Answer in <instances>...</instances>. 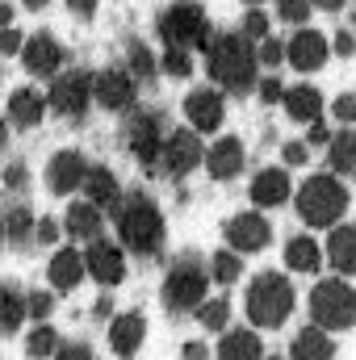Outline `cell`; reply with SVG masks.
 <instances>
[{
  "label": "cell",
  "mask_w": 356,
  "mask_h": 360,
  "mask_svg": "<svg viewBox=\"0 0 356 360\" xmlns=\"http://www.w3.org/2000/svg\"><path fill=\"white\" fill-rule=\"evenodd\" d=\"M285 55H289V63H293L298 72H319V68L327 63V38L314 34V30H298Z\"/></svg>",
  "instance_id": "obj_16"
},
{
  "label": "cell",
  "mask_w": 356,
  "mask_h": 360,
  "mask_svg": "<svg viewBox=\"0 0 356 360\" xmlns=\"http://www.w3.org/2000/svg\"><path fill=\"white\" fill-rule=\"evenodd\" d=\"M8 21H13V8H8V4H0V30H8Z\"/></svg>",
  "instance_id": "obj_53"
},
{
  "label": "cell",
  "mask_w": 356,
  "mask_h": 360,
  "mask_svg": "<svg viewBox=\"0 0 356 360\" xmlns=\"http://www.w3.org/2000/svg\"><path fill=\"white\" fill-rule=\"evenodd\" d=\"M227 314H231V306H227L222 297L197 306V319H201V327H210V331H222V327H227Z\"/></svg>",
  "instance_id": "obj_32"
},
{
  "label": "cell",
  "mask_w": 356,
  "mask_h": 360,
  "mask_svg": "<svg viewBox=\"0 0 356 360\" xmlns=\"http://www.w3.org/2000/svg\"><path fill=\"white\" fill-rule=\"evenodd\" d=\"M314 4H319V8H331V13H336V8H340L344 0H314Z\"/></svg>",
  "instance_id": "obj_54"
},
{
  "label": "cell",
  "mask_w": 356,
  "mask_h": 360,
  "mask_svg": "<svg viewBox=\"0 0 356 360\" xmlns=\"http://www.w3.org/2000/svg\"><path fill=\"white\" fill-rule=\"evenodd\" d=\"M89 76L84 72H68V76H59L55 84H51V105H55V113H63V117H80L84 109H89Z\"/></svg>",
  "instance_id": "obj_8"
},
{
  "label": "cell",
  "mask_w": 356,
  "mask_h": 360,
  "mask_svg": "<svg viewBox=\"0 0 356 360\" xmlns=\"http://www.w3.org/2000/svg\"><path fill=\"white\" fill-rule=\"evenodd\" d=\"M331 168L336 172H356V134H336L331 139Z\"/></svg>",
  "instance_id": "obj_31"
},
{
  "label": "cell",
  "mask_w": 356,
  "mask_h": 360,
  "mask_svg": "<svg viewBox=\"0 0 356 360\" xmlns=\"http://www.w3.org/2000/svg\"><path fill=\"white\" fill-rule=\"evenodd\" d=\"M130 76L134 80H151L155 76V59H151V51L143 42H130Z\"/></svg>",
  "instance_id": "obj_34"
},
{
  "label": "cell",
  "mask_w": 356,
  "mask_h": 360,
  "mask_svg": "<svg viewBox=\"0 0 356 360\" xmlns=\"http://www.w3.org/2000/svg\"><path fill=\"white\" fill-rule=\"evenodd\" d=\"M21 184H25V168L13 164V168H8V188H21Z\"/></svg>",
  "instance_id": "obj_50"
},
{
  "label": "cell",
  "mask_w": 356,
  "mask_h": 360,
  "mask_svg": "<svg viewBox=\"0 0 356 360\" xmlns=\"http://www.w3.org/2000/svg\"><path fill=\"white\" fill-rule=\"evenodd\" d=\"M160 38H164L168 46H180V51L205 46V38H210L205 8H201L197 0H177V4L164 8V17H160Z\"/></svg>",
  "instance_id": "obj_5"
},
{
  "label": "cell",
  "mask_w": 356,
  "mask_h": 360,
  "mask_svg": "<svg viewBox=\"0 0 356 360\" xmlns=\"http://www.w3.org/2000/svg\"><path fill=\"white\" fill-rule=\"evenodd\" d=\"M25 319V297L13 285H0V331H17Z\"/></svg>",
  "instance_id": "obj_30"
},
{
  "label": "cell",
  "mask_w": 356,
  "mask_h": 360,
  "mask_svg": "<svg viewBox=\"0 0 356 360\" xmlns=\"http://www.w3.org/2000/svg\"><path fill=\"white\" fill-rule=\"evenodd\" d=\"M336 117H340V122H356V96L352 92L336 96Z\"/></svg>",
  "instance_id": "obj_42"
},
{
  "label": "cell",
  "mask_w": 356,
  "mask_h": 360,
  "mask_svg": "<svg viewBox=\"0 0 356 360\" xmlns=\"http://www.w3.org/2000/svg\"><path fill=\"white\" fill-rule=\"evenodd\" d=\"M42 4H46V0H25V8H42Z\"/></svg>",
  "instance_id": "obj_55"
},
{
  "label": "cell",
  "mask_w": 356,
  "mask_h": 360,
  "mask_svg": "<svg viewBox=\"0 0 356 360\" xmlns=\"http://www.w3.org/2000/svg\"><path fill=\"white\" fill-rule=\"evenodd\" d=\"M164 72H168V76H189V72H193V63H189V51L168 46V51H164Z\"/></svg>",
  "instance_id": "obj_38"
},
{
  "label": "cell",
  "mask_w": 356,
  "mask_h": 360,
  "mask_svg": "<svg viewBox=\"0 0 356 360\" xmlns=\"http://www.w3.org/2000/svg\"><path fill=\"white\" fill-rule=\"evenodd\" d=\"M25 314L46 319V314H51V293H30V297H25Z\"/></svg>",
  "instance_id": "obj_40"
},
{
  "label": "cell",
  "mask_w": 356,
  "mask_h": 360,
  "mask_svg": "<svg viewBox=\"0 0 356 360\" xmlns=\"http://www.w3.org/2000/svg\"><path fill=\"white\" fill-rule=\"evenodd\" d=\"M243 4H252V8H256V4H260V0H243Z\"/></svg>",
  "instance_id": "obj_58"
},
{
  "label": "cell",
  "mask_w": 356,
  "mask_h": 360,
  "mask_svg": "<svg viewBox=\"0 0 356 360\" xmlns=\"http://www.w3.org/2000/svg\"><path fill=\"white\" fill-rule=\"evenodd\" d=\"M21 46H25V42H21L17 30H4V34H0V55H17Z\"/></svg>",
  "instance_id": "obj_43"
},
{
  "label": "cell",
  "mask_w": 356,
  "mask_h": 360,
  "mask_svg": "<svg viewBox=\"0 0 356 360\" xmlns=\"http://www.w3.org/2000/svg\"><path fill=\"white\" fill-rule=\"evenodd\" d=\"M205 344H184V360H205Z\"/></svg>",
  "instance_id": "obj_51"
},
{
  "label": "cell",
  "mask_w": 356,
  "mask_h": 360,
  "mask_svg": "<svg viewBox=\"0 0 356 360\" xmlns=\"http://www.w3.org/2000/svg\"><path fill=\"white\" fill-rule=\"evenodd\" d=\"M356 51V42L348 38V34H336V55H352Z\"/></svg>",
  "instance_id": "obj_48"
},
{
  "label": "cell",
  "mask_w": 356,
  "mask_h": 360,
  "mask_svg": "<svg viewBox=\"0 0 356 360\" xmlns=\"http://www.w3.org/2000/svg\"><path fill=\"white\" fill-rule=\"evenodd\" d=\"M197 164H201V139H197V130H177V134L164 139V168L172 176L193 172Z\"/></svg>",
  "instance_id": "obj_10"
},
{
  "label": "cell",
  "mask_w": 356,
  "mask_h": 360,
  "mask_svg": "<svg viewBox=\"0 0 356 360\" xmlns=\"http://www.w3.org/2000/svg\"><path fill=\"white\" fill-rule=\"evenodd\" d=\"M260 96H265V101H285V89H281V84L268 76L265 84H260Z\"/></svg>",
  "instance_id": "obj_46"
},
{
  "label": "cell",
  "mask_w": 356,
  "mask_h": 360,
  "mask_svg": "<svg viewBox=\"0 0 356 360\" xmlns=\"http://www.w3.org/2000/svg\"><path fill=\"white\" fill-rule=\"evenodd\" d=\"M210 76L222 89H235V92L252 89V80H256V55H252V46L243 38H235V34L218 38L210 46Z\"/></svg>",
  "instance_id": "obj_2"
},
{
  "label": "cell",
  "mask_w": 356,
  "mask_h": 360,
  "mask_svg": "<svg viewBox=\"0 0 356 360\" xmlns=\"http://www.w3.org/2000/svg\"><path fill=\"white\" fill-rule=\"evenodd\" d=\"M306 155H310L306 143H285V160H289V164H306Z\"/></svg>",
  "instance_id": "obj_45"
},
{
  "label": "cell",
  "mask_w": 356,
  "mask_h": 360,
  "mask_svg": "<svg viewBox=\"0 0 356 360\" xmlns=\"http://www.w3.org/2000/svg\"><path fill=\"white\" fill-rule=\"evenodd\" d=\"M84 256L80 252H72V248H63V252H55V260H51V285L55 289H76L80 281H84Z\"/></svg>",
  "instance_id": "obj_20"
},
{
  "label": "cell",
  "mask_w": 356,
  "mask_h": 360,
  "mask_svg": "<svg viewBox=\"0 0 356 360\" xmlns=\"http://www.w3.org/2000/svg\"><path fill=\"white\" fill-rule=\"evenodd\" d=\"M268 360H281V356H268Z\"/></svg>",
  "instance_id": "obj_59"
},
{
  "label": "cell",
  "mask_w": 356,
  "mask_h": 360,
  "mask_svg": "<svg viewBox=\"0 0 356 360\" xmlns=\"http://www.w3.org/2000/svg\"><path fill=\"white\" fill-rule=\"evenodd\" d=\"M205 285H210V276L201 269V260L184 256V260H177V264L168 269L164 306H172V310H197V306L205 302Z\"/></svg>",
  "instance_id": "obj_7"
},
{
  "label": "cell",
  "mask_w": 356,
  "mask_h": 360,
  "mask_svg": "<svg viewBox=\"0 0 356 360\" xmlns=\"http://www.w3.org/2000/svg\"><path fill=\"white\" fill-rule=\"evenodd\" d=\"M331 134H327V126H319V122H310V143H327Z\"/></svg>",
  "instance_id": "obj_52"
},
{
  "label": "cell",
  "mask_w": 356,
  "mask_h": 360,
  "mask_svg": "<svg viewBox=\"0 0 356 360\" xmlns=\"http://www.w3.org/2000/svg\"><path fill=\"white\" fill-rule=\"evenodd\" d=\"M84 188H89V201L96 205V210L117 205V180H113V172H109V168H89Z\"/></svg>",
  "instance_id": "obj_29"
},
{
  "label": "cell",
  "mask_w": 356,
  "mask_h": 360,
  "mask_svg": "<svg viewBox=\"0 0 356 360\" xmlns=\"http://www.w3.org/2000/svg\"><path fill=\"white\" fill-rule=\"evenodd\" d=\"M310 314L323 331H344L356 323V293L348 281H323L310 293Z\"/></svg>",
  "instance_id": "obj_6"
},
{
  "label": "cell",
  "mask_w": 356,
  "mask_h": 360,
  "mask_svg": "<svg viewBox=\"0 0 356 360\" xmlns=\"http://www.w3.org/2000/svg\"><path fill=\"white\" fill-rule=\"evenodd\" d=\"M281 55H285V51H281V42H276V38H265V42H260V55H256V59L272 68V63H281Z\"/></svg>",
  "instance_id": "obj_41"
},
{
  "label": "cell",
  "mask_w": 356,
  "mask_h": 360,
  "mask_svg": "<svg viewBox=\"0 0 356 360\" xmlns=\"http://www.w3.org/2000/svg\"><path fill=\"white\" fill-rule=\"evenodd\" d=\"M25 352L30 356H51V352H59V335L51 327H34L30 340H25Z\"/></svg>",
  "instance_id": "obj_33"
},
{
  "label": "cell",
  "mask_w": 356,
  "mask_h": 360,
  "mask_svg": "<svg viewBox=\"0 0 356 360\" xmlns=\"http://www.w3.org/2000/svg\"><path fill=\"white\" fill-rule=\"evenodd\" d=\"M239 272H243L239 252H218V256H214V281L231 285V281H239Z\"/></svg>",
  "instance_id": "obj_35"
},
{
  "label": "cell",
  "mask_w": 356,
  "mask_h": 360,
  "mask_svg": "<svg viewBox=\"0 0 356 360\" xmlns=\"http://www.w3.org/2000/svg\"><path fill=\"white\" fill-rule=\"evenodd\" d=\"M59 239V226L55 222H38V243H55Z\"/></svg>",
  "instance_id": "obj_47"
},
{
  "label": "cell",
  "mask_w": 356,
  "mask_h": 360,
  "mask_svg": "<svg viewBox=\"0 0 356 360\" xmlns=\"http://www.w3.org/2000/svg\"><path fill=\"white\" fill-rule=\"evenodd\" d=\"M331 356H336V344H331V335H327L323 327L298 331V340H293V360H331Z\"/></svg>",
  "instance_id": "obj_23"
},
{
  "label": "cell",
  "mask_w": 356,
  "mask_h": 360,
  "mask_svg": "<svg viewBox=\"0 0 356 360\" xmlns=\"http://www.w3.org/2000/svg\"><path fill=\"white\" fill-rule=\"evenodd\" d=\"M68 235H76V239H96L101 235V210L92 205V201H80V205H72L68 210Z\"/></svg>",
  "instance_id": "obj_27"
},
{
  "label": "cell",
  "mask_w": 356,
  "mask_h": 360,
  "mask_svg": "<svg viewBox=\"0 0 356 360\" xmlns=\"http://www.w3.org/2000/svg\"><path fill=\"white\" fill-rule=\"evenodd\" d=\"M4 235H8V231H4V218H0V243H4Z\"/></svg>",
  "instance_id": "obj_56"
},
{
  "label": "cell",
  "mask_w": 356,
  "mask_h": 360,
  "mask_svg": "<svg viewBox=\"0 0 356 360\" xmlns=\"http://www.w3.org/2000/svg\"><path fill=\"white\" fill-rule=\"evenodd\" d=\"M96 101L105 105V109H130L134 105V76L130 72H117V68H109V72H101L96 76Z\"/></svg>",
  "instance_id": "obj_15"
},
{
  "label": "cell",
  "mask_w": 356,
  "mask_h": 360,
  "mask_svg": "<svg viewBox=\"0 0 356 360\" xmlns=\"http://www.w3.org/2000/svg\"><path fill=\"white\" fill-rule=\"evenodd\" d=\"M276 17H285V21L302 25V21L310 17V0H276Z\"/></svg>",
  "instance_id": "obj_37"
},
{
  "label": "cell",
  "mask_w": 356,
  "mask_h": 360,
  "mask_svg": "<svg viewBox=\"0 0 356 360\" xmlns=\"http://www.w3.org/2000/svg\"><path fill=\"white\" fill-rule=\"evenodd\" d=\"M143 335H147V319L143 314H122L109 327V344H113L117 356H134L143 348Z\"/></svg>",
  "instance_id": "obj_18"
},
{
  "label": "cell",
  "mask_w": 356,
  "mask_h": 360,
  "mask_svg": "<svg viewBox=\"0 0 356 360\" xmlns=\"http://www.w3.org/2000/svg\"><path fill=\"white\" fill-rule=\"evenodd\" d=\"M344 210H348V188L336 176H310L298 193V214L310 226H336Z\"/></svg>",
  "instance_id": "obj_3"
},
{
  "label": "cell",
  "mask_w": 356,
  "mask_h": 360,
  "mask_svg": "<svg viewBox=\"0 0 356 360\" xmlns=\"http://www.w3.org/2000/svg\"><path fill=\"white\" fill-rule=\"evenodd\" d=\"M222 360H260V335L256 331H227L218 344Z\"/></svg>",
  "instance_id": "obj_26"
},
{
  "label": "cell",
  "mask_w": 356,
  "mask_h": 360,
  "mask_svg": "<svg viewBox=\"0 0 356 360\" xmlns=\"http://www.w3.org/2000/svg\"><path fill=\"white\" fill-rule=\"evenodd\" d=\"M117 235H122V243L130 252L151 256L164 243V214H160V205L151 197H143V193L126 197L117 205Z\"/></svg>",
  "instance_id": "obj_1"
},
{
  "label": "cell",
  "mask_w": 356,
  "mask_h": 360,
  "mask_svg": "<svg viewBox=\"0 0 356 360\" xmlns=\"http://www.w3.org/2000/svg\"><path fill=\"white\" fill-rule=\"evenodd\" d=\"M293 310V289L281 272H260L248 289V314L256 327H281Z\"/></svg>",
  "instance_id": "obj_4"
},
{
  "label": "cell",
  "mask_w": 356,
  "mask_h": 360,
  "mask_svg": "<svg viewBox=\"0 0 356 360\" xmlns=\"http://www.w3.org/2000/svg\"><path fill=\"white\" fill-rule=\"evenodd\" d=\"M243 34H248V38H260V42H265V38H268V13L252 8V13H248V21H243Z\"/></svg>",
  "instance_id": "obj_39"
},
{
  "label": "cell",
  "mask_w": 356,
  "mask_h": 360,
  "mask_svg": "<svg viewBox=\"0 0 356 360\" xmlns=\"http://www.w3.org/2000/svg\"><path fill=\"white\" fill-rule=\"evenodd\" d=\"M289 197V176L281 172V168H265V172H256V180H252V201L256 205H281Z\"/></svg>",
  "instance_id": "obj_21"
},
{
  "label": "cell",
  "mask_w": 356,
  "mask_h": 360,
  "mask_svg": "<svg viewBox=\"0 0 356 360\" xmlns=\"http://www.w3.org/2000/svg\"><path fill=\"white\" fill-rule=\"evenodd\" d=\"M68 8H72V13H80V17H89L92 8H96V0H68Z\"/></svg>",
  "instance_id": "obj_49"
},
{
  "label": "cell",
  "mask_w": 356,
  "mask_h": 360,
  "mask_svg": "<svg viewBox=\"0 0 356 360\" xmlns=\"http://www.w3.org/2000/svg\"><path fill=\"white\" fill-rule=\"evenodd\" d=\"M0 147H4V122H0Z\"/></svg>",
  "instance_id": "obj_57"
},
{
  "label": "cell",
  "mask_w": 356,
  "mask_h": 360,
  "mask_svg": "<svg viewBox=\"0 0 356 360\" xmlns=\"http://www.w3.org/2000/svg\"><path fill=\"white\" fill-rule=\"evenodd\" d=\"M55 360H92V352L84 348V344H68V348L55 352Z\"/></svg>",
  "instance_id": "obj_44"
},
{
  "label": "cell",
  "mask_w": 356,
  "mask_h": 360,
  "mask_svg": "<svg viewBox=\"0 0 356 360\" xmlns=\"http://www.w3.org/2000/svg\"><path fill=\"white\" fill-rule=\"evenodd\" d=\"M59 63H63V46L51 34H34L25 42V72L30 76H51V72H59Z\"/></svg>",
  "instance_id": "obj_17"
},
{
  "label": "cell",
  "mask_w": 356,
  "mask_h": 360,
  "mask_svg": "<svg viewBox=\"0 0 356 360\" xmlns=\"http://www.w3.org/2000/svg\"><path fill=\"white\" fill-rule=\"evenodd\" d=\"M205 168H210V176L231 180L243 168V143H239V139H218V143L210 147V155H205Z\"/></svg>",
  "instance_id": "obj_19"
},
{
  "label": "cell",
  "mask_w": 356,
  "mask_h": 360,
  "mask_svg": "<svg viewBox=\"0 0 356 360\" xmlns=\"http://www.w3.org/2000/svg\"><path fill=\"white\" fill-rule=\"evenodd\" d=\"M89 180V164H84V155L80 151H59L51 164H46V184H51V193H72V188H80Z\"/></svg>",
  "instance_id": "obj_12"
},
{
  "label": "cell",
  "mask_w": 356,
  "mask_h": 360,
  "mask_svg": "<svg viewBox=\"0 0 356 360\" xmlns=\"http://www.w3.org/2000/svg\"><path fill=\"white\" fill-rule=\"evenodd\" d=\"M319 260H323V252H319V243H314L310 235L289 239V248H285V264H289L293 272H314L319 269Z\"/></svg>",
  "instance_id": "obj_28"
},
{
  "label": "cell",
  "mask_w": 356,
  "mask_h": 360,
  "mask_svg": "<svg viewBox=\"0 0 356 360\" xmlns=\"http://www.w3.org/2000/svg\"><path fill=\"white\" fill-rule=\"evenodd\" d=\"M130 151L143 164H155L164 155V130H160V117L155 113H139L134 117V126H130Z\"/></svg>",
  "instance_id": "obj_14"
},
{
  "label": "cell",
  "mask_w": 356,
  "mask_h": 360,
  "mask_svg": "<svg viewBox=\"0 0 356 360\" xmlns=\"http://www.w3.org/2000/svg\"><path fill=\"white\" fill-rule=\"evenodd\" d=\"M327 256H331V264L340 272H356V226H336L331 231Z\"/></svg>",
  "instance_id": "obj_25"
},
{
  "label": "cell",
  "mask_w": 356,
  "mask_h": 360,
  "mask_svg": "<svg viewBox=\"0 0 356 360\" xmlns=\"http://www.w3.org/2000/svg\"><path fill=\"white\" fill-rule=\"evenodd\" d=\"M285 113H289L293 122H319V113H323V96H319V89H310V84L289 89L285 92Z\"/></svg>",
  "instance_id": "obj_22"
},
{
  "label": "cell",
  "mask_w": 356,
  "mask_h": 360,
  "mask_svg": "<svg viewBox=\"0 0 356 360\" xmlns=\"http://www.w3.org/2000/svg\"><path fill=\"white\" fill-rule=\"evenodd\" d=\"M42 109H46V101H42V92H34V89H17L8 96V117L17 126H25V130L42 122Z\"/></svg>",
  "instance_id": "obj_24"
},
{
  "label": "cell",
  "mask_w": 356,
  "mask_h": 360,
  "mask_svg": "<svg viewBox=\"0 0 356 360\" xmlns=\"http://www.w3.org/2000/svg\"><path fill=\"white\" fill-rule=\"evenodd\" d=\"M184 117H189V126H193L197 134L218 130V126H222V96L210 92V89H193L184 96Z\"/></svg>",
  "instance_id": "obj_11"
},
{
  "label": "cell",
  "mask_w": 356,
  "mask_h": 360,
  "mask_svg": "<svg viewBox=\"0 0 356 360\" xmlns=\"http://www.w3.org/2000/svg\"><path fill=\"white\" fill-rule=\"evenodd\" d=\"M30 226H34V218H30V210H13L8 214V222H4V231H8V239H30Z\"/></svg>",
  "instance_id": "obj_36"
},
{
  "label": "cell",
  "mask_w": 356,
  "mask_h": 360,
  "mask_svg": "<svg viewBox=\"0 0 356 360\" xmlns=\"http://www.w3.org/2000/svg\"><path fill=\"white\" fill-rule=\"evenodd\" d=\"M84 269L101 281V285H117L126 276V260H122V248H113L109 239H92L89 256H84Z\"/></svg>",
  "instance_id": "obj_13"
},
{
  "label": "cell",
  "mask_w": 356,
  "mask_h": 360,
  "mask_svg": "<svg viewBox=\"0 0 356 360\" xmlns=\"http://www.w3.org/2000/svg\"><path fill=\"white\" fill-rule=\"evenodd\" d=\"M268 239H272V226L260 214H235L227 222V243L235 252H260V248H268Z\"/></svg>",
  "instance_id": "obj_9"
}]
</instances>
